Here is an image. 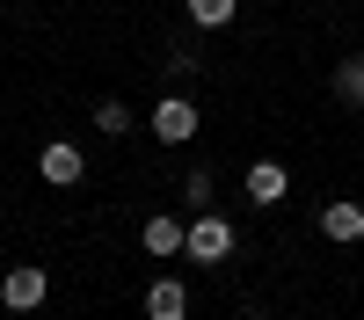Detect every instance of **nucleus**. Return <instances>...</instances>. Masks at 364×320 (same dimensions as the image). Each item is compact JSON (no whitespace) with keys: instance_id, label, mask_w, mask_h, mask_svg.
<instances>
[{"instance_id":"obj_1","label":"nucleus","mask_w":364,"mask_h":320,"mask_svg":"<svg viewBox=\"0 0 364 320\" xmlns=\"http://www.w3.org/2000/svg\"><path fill=\"white\" fill-rule=\"evenodd\" d=\"M182 255H190L197 270H219V262L233 255V226L211 219V211H197V219H190V241H182Z\"/></svg>"},{"instance_id":"obj_2","label":"nucleus","mask_w":364,"mask_h":320,"mask_svg":"<svg viewBox=\"0 0 364 320\" xmlns=\"http://www.w3.org/2000/svg\"><path fill=\"white\" fill-rule=\"evenodd\" d=\"M44 270H29V262H22V270H8V277H0V306H8V313H37L44 306Z\"/></svg>"},{"instance_id":"obj_3","label":"nucleus","mask_w":364,"mask_h":320,"mask_svg":"<svg viewBox=\"0 0 364 320\" xmlns=\"http://www.w3.org/2000/svg\"><path fill=\"white\" fill-rule=\"evenodd\" d=\"M190 131H197V102L168 95V102L154 109V138H161V145H190Z\"/></svg>"},{"instance_id":"obj_4","label":"nucleus","mask_w":364,"mask_h":320,"mask_svg":"<svg viewBox=\"0 0 364 320\" xmlns=\"http://www.w3.org/2000/svg\"><path fill=\"white\" fill-rule=\"evenodd\" d=\"M37 167H44V182H51V189H66V182H80V175H87V160H80V145H73V138H51Z\"/></svg>"},{"instance_id":"obj_5","label":"nucleus","mask_w":364,"mask_h":320,"mask_svg":"<svg viewBox=\"0 0 364 320\" xmlns=\"http://www.w3.org/2000/svg\"><path fill=\"white\" fill-rule=\"evenodd\" d=\"M139 241H146V255H161V262H168V255H182V241H190V226H182V219H168V211H154Z\"/></svg>"},{"instance_id":"obj_6","label":"nucleus","mask_w":364,"mask_h":320,"mask_svg":"<svg viewBox=\"0 0 364 320\" xmlns=\"http://www.w3.org/2000/svg\"><path fill=\"white\" fill-rule=\"evenodd\" d=\"M146 320H190V291H182L175 277H161L154 291H146Z\"/></svg>"},{"instance_id":"obj_7","label":"nucleus","mask_w":364,"mask_h":320,"mask_svg":"<svg viewBox=\"0 0 364 320\" xmlns=\"http://www.w3.org/2000/svg\"><path fill=\"white\" fill-rule=\"evenodd\" d=\"M284 189H291V182H284L277 160H255V167H248V204H262V211H269V204H284Z\"/></svg>"},{"instance_id":"obj_8","label":"nucleus","mask_w":364,"mask_h":320,"mask_svg":"<svg viewBox=\"0 0 364 320\" xmlns=\"http://www.w3.org/2000/svg\"><path fill=\"white\" fill-rule=\"evenodd\" d=\"M321 233H328V241H364V204H328V211H321Z\"/></svg>"},{"instance_id":"obj_9","label":"nucleus","mask_w":364,"mask_h":320,"mask_svg":"<svg viewBox=\"0 0 364 320\" xmlns=\"http://www.w3.org/2000/svg\"><path fill=\"white\" fill-rule=\"evenodd\" d=\"M190 22L197 29H226L233 22V0H190Z\"/></svg>"},{"instance_id":"obj_10","label":"nucleus","mask_w":364,"mask_h":320,"mask_svg":"<svg viewBox=\"0 0 364 320\" xmlns=\"http://www.w3.org/2000/svg\"><path fill=\"white\" fill-rule=\"evenodd\" d=\"M336 95L343 102H364V58H343V66H336Z\"/></svg>"},{"instance_id":"obj_11","label":"nucleus","mask_w":364,"mask_h":320,"mask_svg":"<svg viewBox=\"0 0 364 320\" xmlns=\"http://www.w3.org/2000/svg\"><path fill=\"white\" fill-rule=\"evenodd\" d=\"M95 131L124 138V131H132V109H124V102H102V109H95Z\"/></svg>"},{"instance_id":"obj_12","label":"nucleus","mask_w":364,"mask_h":320,"mask_svg":"<svg viewBox=\"0 0 364 320\" xmlns=\"http://www.w3.org/2000/svg\"><path fill=\"white\" fill-rule=\"evenodd\" d=\"M182 189H190V211H204V204H211V175L197 167V175H190V182H182Z\"/></svg>"}]
</instances>
